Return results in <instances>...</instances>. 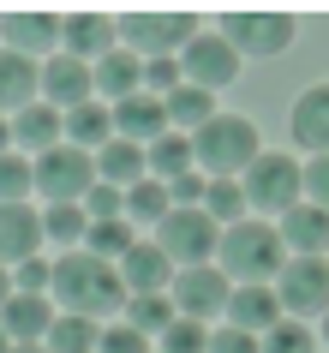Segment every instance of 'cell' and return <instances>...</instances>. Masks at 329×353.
<instances>
[{
  "label": "cell",
  "instance_id": "obj_16",
  "mask_svg": "<svg viewBox=\"0 0 329 353\" xmlns=\"http://www.w3.org/2000/svg\"><path fill=\"white\" fill-rule=\"evenodd\" d=\"M120 281H126V294H168V281H174V263L156 240H132V252L120 263Z\"/></svg>",
  "mask_w": 329,
  "mask_h": 353
},
{
  "label": "cell",
  "instance_id": "obj_7",
  "mask_svg": "<svg viewBox=\"0 0 329 353\" xmlns=\"http://www.w3.org/2000/svg\"><path fill=\"white\" fill-rule=\"evenodd\" d=\"M216 240H221V228L203 210H168L162 222H156V245L168 252V263H186V270L216 258Z\"/></svg>",
  "mask_w": 329,
  "mask_h": 353
},
{
  "label": "cell",
  "instance_id": "obj_39",
  "mask_svg": "<svg viewBox=\"0 0 329 353\" xmlns=\"http://www.w3.org/2000/svg\"><path fill=\"white\" fill-rule=\"evenodd\" d=\"M203 186H210L203 174H180V180H168V204H174V210H198L203 204Z\"/></svg>",
  "mask_w": 329,
  "mask_h": 353
},
{
  "label": "cell",
  "instance_id": "obj_29",
  "mask_svg": "<svg viewBox=\"0 0 329 353\" xmlns=\"http://www.w3.org/2000/svg\"><path fill=\"white\" fill-rule=\"evenodd\" d=\"M144 168H150V180H162V186L192 174V138H156L144 150Z\"/></svg>",
  "mask_w": 329,
  "mask_h": 353
},
{
  "label": "cell",
  "instance_id": "obj_36",
  "mask_svg": "<svg viewBox=\"0 0 329 353\" xmlns=\"http://www.w3.org/2000/svg\"><path fill=\"white\" fill-rule=\"evenodd\" d=\"M84 222H120V210H126V192L120 186H102V180H96L90 192H84Z\"/></svg>",
  "mask_w": 329,
  "mask_h": 353
},
{
  "label": "cell",
  "instance_id": "obj_27",
  "mask_svg": "<svg viewBox=\"0 0 329 353\" xmlns=\"http://www.w3.org/2000/svg\"><path fill=\"white\" fill-rule=\"evenodd\" d=\"M48 353H96V341H102V330H96L90 317H72V312H60L54 323H48Z\"/></svg>",
  "mask_w": 329,
  "mask_h": 353
},
{
  "label": "cell",
  "instance_id": "obj_31",
  "mask_svg": "<svg viewBox=\"0 0 329 353\" xmlns=\"http://www.w3.org/2000/svg\"><path fill=\"white\" fill-rule=\"evenodd\" d=\"M168 323H174V299L168 294H132L126 299V330H168Z\"/></svg>",
  "mask_w": 329,
  "mask_h": 353
},
{
  "label": "cell",
  "instance_id": "obj_18",
  "mask_svg": "<svg viewBox=\"0 0 329 353\" xmlns=\"http://www.w3.org/2000/svg\"><path fill=\"white\" fill-rule=\"evenodd\" d=\"M48 323H54L48 294H12L0 305V330H6L12 347H37V335H48Z\"/></svg>",
  "mask_w": 329,
  "mask_h": 353
},
{
  "label": "cell",
  "instance_id": "obj_4",
  "mask_svg": "<svg viewBox=\"0 0 329 353\" xmlns=\"http://www.w3.org/2000/svg\"><path fill=\"white\" fill-rule=\"evenodd\" d=\"M239 198L252 210H263V216H288L293 204H306V168L293 162V156H281V150H270V156H257L246 168Z\"/></svg>",
  "mask_w": 329,
  "mask_h": 353
},
{
  "label": "cell",
  "instance_id": "obj_22",
  "mask_svg": "<svg viewBox=\"0 0 329 353\" xmlns=\"http://www.w3.org/2000/svg\"><path fill=\"white\" fill-rule=\"evenodd\" d=\"M275 234H281V245H293L299 258H323V252H329V216L317 204H293Z\"/></svg>",
  "mask_w": 329,
  "mask_h": 353
},
{
  "label": "cell",
  "instance_id": "obj_34",
  "mask_svg": "<svg viewBox=\"0 0 329 353\" xmlns=\"http://www.w3.org/2000/svg\"><path fill=\"white\" fill-rule=\"evenodd\" d=\"M203 216H210V222H239V210H246V198H239V186H234V180H210V186H203Z\"/></svg>",
  "mask_w": 329,
  "mask_h": 353
},
{
  "label": "cell",
  "instance_id": "obj_44",
  "mask_svg": "<svg viewBox=\"0 0 329 353\" xmlns=\"http://www.w3.org/2000/svg\"><path fill=\"white\" fill-rule=\"evenodd\" d=\"M210 353H257V335H246V330H221V335H210Z\"/></svg>",
  "mask_w": 329,
  "mask_h": 353
},
{
  "label": "cell",
  "instance_id": "obj_8",
  "mask_svg": "<svg viewBox=\"0 0 329 353\" xmlns=\"http://www.w3.org/2000/svg\"><path fill=\"white\" fill-rule=\"evenodd\" d=\"M221 42L234 54H281L293 42V19L288 12H257V6H239L221 19Z\"/></svg>",
  "mask_w": 329,
  "mask_h": 353
},
{
  "label": "cell",
  "instance_id": "obj_43",
  "mask_svg": "<svg viewBox=\"0 0 329 353\" xmlns=\"http://www.w3.org/2000/svg\"><path fill=\"white\" fill-rule=\"evenodd\" d=\"M96 353H150V341H144L138 330H102Z\"/></svg>",
  "mask_w": 329,
  "mask_h": 353
},
{
  "label": "cell",
  "instance_id": "obj_41",
  "mask_svg": "<svg viewBox=\"0 0 329 353\" xmlns=\"http://www.w3.org/2000/svg\"><path fill=\"white\" fill-rule=\"evenodd\" d=\"M12 294H48V263H42V258H24L19 276H12Z\"/></svg>",
  "mask_w": 329,
  "mask_h": 353
},
{
  "label": "cell",
  "instance_id": "obj_3",
  "mask_svg": "<svg viewBox=\"0 0 329 353\" xmlns=\"http://www.w3.org/2000/svg\"><path fill=\"white\" fill-rule=\"evenodd\" d=\"M216 252H221V270L239 281H263L270 288V276H281V234L270 222H228Z\"/></svg>",
  "mask_w": 329,
  "mask_h": 353
},
{
  "label": "cell",
  "instance_id": "obj_37",
  "mask_svg": "<svg viewBox=\"0 0 329 353\" xmlns=\"http://www.w3.org/2000/svg\"><path fill=\"white\" fill-rule=\"evenodd\" d=\"M30 186V156H0V204H24Z\"/></svg>",
  "mask_w": 329,
  "mask_h": 353
},
{
  "label": "cell",
  "instance_id": "obj_40",
  "mask_svg": "<svg viewBox=\"0 0 329 353\" xmlns=\"http://www.w3.org/2000/svg\"><path fill=\"white\" fill-rule=\"evenodd\" d=\"M180 78H186L180 60H144V96H150V90H162V96L180 90Z\"/></svg>",
  "mask_w": 329,
  "mask_h": 353
},
{
  "label": "cell",
  "instance_id": "obj_35",
  "mask_svg": "<svg viewBox=\"0 0 329 353\" xmlns=\"http://www.w3.org/2000/svg\"><path fill=\"white\" fill-rule=\"evenodd\" d=\"M257 353H317V341H311L306 323H275V330L257 335Z\"/></svg>",
  "mask_w": 329,
  "mask_h": 353
},
{
  "label": "cell",
  "instance_id": "obj_33",
  "mask_svg": "<svg viewBox=\"0 0 329 353\" xmlns=\"http://www.w3.org/2000/svg\"><path fill=\"white\" fill-rule=\"evenodd\" d=\"M168 186L162 180H138V186H126V216H138V222H162L168 216Z\"/></svg>",
  "mask_w": 329,
  "mask_h": 353
},
{
  "label": "cell",
  "instance_id": "obj_5",
  "mask_svg": "<svg viewBox=\"0 0 329 353\" xmlns=\"http://www.w3.org/2000/svg\"><path fill=\"white\" fill-rule=\"evenodd\" d=\"M114 30H120V48L126 54H144V60H174V48H186V42L198 37V19L192 12H126V19H114Z\"/></svg>",
  "mask_w": 329,
  "mask_h": 353
},
{
  "label": "cell",
  "instance_id": "obj_9",
  "mask_svg": "<svg viewBox=\"0 0 329 353\" xmlns=\"http://www.w3.org/2000/svg\"><path fill=\"white\" fill-rule=\"evenodd\" d=\"M228 281H221V270H210V263H198V270H180V276L168 281V299H174V312L192 317V323H203V317H216L221 305H228Z\"/></svg>",
  "mask_w": 329,
  "mask_h": 353
},
{
  "label": "cell",
  "instance_id": "obj_48",
  "mask_svg": "<svg viewBox=\"0 0 329 353\" xmlns=\"http://www.w3.org/2000/svg\"><path fill=\"white\" fill-rule=\"evenodd\" d=\"M12 353H48V347H12Z\"/></svg>",
  "mask_w": 329,
  "mask_h": 353
},
{
  "label": "cell",
  "instance_id": "obj_26",
  "mask_svg": "<svg viewBox=\"0 0 329 353\" xmlns=\"http://www.w3.org/2000/svg\"><path fill=\"white\" fill-rule=\"evenodd\" d=\"M12 144H24V150H54L60 144V108H48V102H30V108L12 120Z\"/></svg>",
  "mask_w": 329,
  "mask_h": 353
},
{
  "label": "cell",
  "instance_id": "obj_1",
  "mask_svg": "<svg viewBox=\"0 0 329 353\" xmlns=\"http://www.w3.org/2000/svg\"><path fill=\"white\" fill-rule=\"evenodd\" d=\"M48 294L66 305L72 317H108L126 305V281H120V270H114L108 258H90L84 245L78 252H66V258L48 263Z\"/></svg>",
  "mask_w": 329,
  "mask_h": 353
},
{
  "label": "cell",
  "instance_id": "obj_23",
  "mask_svg": "<svg viewBox=\"0 0 329 353\" xmlns=\"http://www.w3.org/2000/svg\"><path fill=\"white\" fill-rule=\"evenodd\" d=\"M90 90L114 96V102H126V96H138V90H144V60H138V54H126V48H114V54H102V60L90 66Z\"/></svg>",
  "mask_w": 329,
  "mask_h": 353
},
{
  "label": "cell",
  "instance_id": "obj_15",
  "mask_svg": "<svg viewBox=\"0 0 329 353\" xmlns=\"http://www.w3.org/2000/svg\"><path fill=\"white\" fill-rule=\"evenodd\" d=\"M228 330H246V335H263L281 323V299H275V288H263V281H246V288H234L228 294Z\"/></svg>",
  "mask_w": 329,
  "mask_h": 353
},
{
  "label": "cell",
  "instance_id": "obj_28",
  "mask_svg": "<svg viewBox=\"0 0 329 353\" xmlns=\"http://www.w3.org/2000/svg\"><path fill=\"white\" fill-rule=\"evenodd\" d=\"M162 108H168V126H192V132H198L203 120L216 114V96L198 90V84H180V90L162 96Z\"/></svg>",
  "mask_w": 329,
  "mask_h": 353
},
{
  "label": "cell",
  "instance_id": "obj_42",
  "mask_svg": "<svg viewBox=\"0 0 329 353\" xmlns=\"http://www.w3.org/2000/svg\"><path fill=\"white\" fill-rule=\"evenodd\" d=\"M306 192H311V204L329 216V156H311V168H306Z\"/></svg>",
  "mask_w": 329,
  "mask_h": 353
},
{
  "label": "cell",
  "instance_id": "obj_30",
  "mask_svg": "<svg viewBox=\"0 0 329 353\" xmlns=\"http://www.w3.org/2000/svg\"><path fill=\"white\" fill-rule=\"evenodd\" d=\"M84 210L78 204H48L42 210V240H54V245H66V252H78L84 245Z\"/></svg>",
  "mask_w": 329,
  "mask_h": 353
},
{
  "label": "cell",
  "instance_id": "obj_12",
  "mask_svg": "<svg viewBox=\"0 0 329 353\" xmlns=\"http://www.w3.org/2000/svg\"><path fill=\"white\" fill-rule=\"evenodd\" d=\"M108 120H114V138H126V144H138V150H150L156 138H168V108H162V96H126V102H114L108 108Z\"/></svg>",
  "mask_w": 329,
  "mask_h": 353
},
{
  "label": "cell",
  "instance_id": "obj_13",
  "mask_svg": "<svg viewBox=\"0 0 329 353\" xmlns=\"http://www.w3.org/2000/svg\"><path fill=\"white\" fill-rule=\"evenodd\" d=\"M60 42H66V54H72V60L96 66L102 54L120 48V30H114L108 12H72V19H60Z\"/></svg>",
  "mask_w": 329,
  "mask_h": 353
},
{
  "label": "cell",
  "instance_id": "obj_19",
  "mask_svg": "<svg viewBox=\"0 0 329 353\" xmlns=\"http://www.w3.org/2000/svg\"><path fill=\"white\" fill-rule=\"evenodd\" d=\"M0 37H6L12 54L37 60V54H48L60 42V12H6V19H0Z\"/></svg>",
  "mask_w": 329,
  "mask_h": 353
},
{
  "label": "cell",
  "instance_id": "obj_47",
  "mask_svg": "<svg viewBox=\"0 0 329 353\" xmlns=\"http://www.w3.org/2000/svg\"><path fill=\"white\" fill-rule=\"evenodd\" d=\"M0 353H12V341H6V330H0Z\"/></svg>",
  "mask_w": 329,
  "mask_h": 353
},
{
  "label": "cell",
  "instance_id": "obj_49",
  "mask_svg": "<svg viewBox=\"0 0 329 353\" xmlns=\"http://www.w3.org/2000/svg\"><path fill=\"white\" fill-rule=\"evenodd\" d=\"M323 341H329V312H323Z\"/></svg>",
  "mask_w": 329,
  "mask_h": 353
},
{
  "label": "cell",
  "instance_id": "obj_46",
  "mask_svg": "<svg viewBox=\"0 0 329 353\" xmlns=\"http://www.w3.org/2000/svg\"><path fill=\"white\" fill-rule=\"evenodd\" d=\"M6 299H12V276H6V270H0V305H6Z\"/></svg>",
  "mask_w": 329,
  "mask_h": 353
},
{
  "label": "cell",
  "instance_id": "obj_6",
  "mask_svg": "<svg viewBox=\"0 0 329 353\" xmlns=\"http://www.w3.org/2000/svg\"><path fill=\"white\" fill-rule=\"evenodd\" d=\"M30 186H37L48 204H84V192L96 186V162H90V150H78V144H54V150H42L37 162H30Z\"/></svg>",
  "mask_w": 329,
  "mask_h": 353
},
{
  "label": "cell",
  "instance_id": "obj_25",
  "mask_svg": "<svg viewBox=\"0 0 329 353\" xmlns=\"http://www.w3.org/2000/svg\"><path fill=\"white\" fill-rule=\"evenodd\" d=\"M60 138H72L78 150H102L114 138V120H108V108L90 96V102H78V108L60 114Z\"/></svg>",
  "mask_w": 329,
  "mask_h": 353
},
{
  "label": "cell",
  "instance_id": "obj_45",
  "mask_svg": "<svg viewBox=\"0 0 329 353\" xmlns=\"http://www.w3.org/2000/svg\"><path fill=\"white\" fill-rule=\"evenodd\" d=\"M0 156H12V126L0 120Z\"/></svg>",
  "mask_w": 329,
  "mask_h": 353
},
{
  "label": "cell",
  "instance_id": "obj_2",
  "mask_svg": "<svg viewBox=\"0 0 329 353\" xmlns=\"http://www.w3.org/2000/svg\"><path fill=\"white\" fill-rule=\"evenodd\" d=\"M257 156H263V150H257V126L246 114H210L198 126V138H192V162H198L210 180H234V174H246Z\"/></svg>",
  "mask_w": 329,
  "mask_h": 353
},
{
  "label": "cell",
  "instance_id": "obj_38",
  "mask_svg": "<svg viewBox=\"0 0 329 353\" xmlns=\"http://www.w3.org/2000/svg\"><path fill=\"white\" fill-rule=\"evenodd\" d=\"M162 353H210V335H203V323H192V317L168 323V330H162Z\"/></svg>",
  "mask_w": 329,
  "mask_h": 353
},
{
  "label": "cell",
  "instance_id": "obj_20",
  "mask_svg": "<svg viewBox=\"0 0 329 353\" xmlns=\"http://www.w3.org/2000/svg\"><path fill=\"white\" fill-rule=\"evenodd\" d=\"M30 102H42V66L0 48V114H24Z\"/></svg>",
  "mask_w": 329,
  "mask_h": 353
},
{
  "label": "cell",
  "instance_id": "obj_24",
  "mask_svg": "<svg viewBox=\"0 0 329 353\" xmlns=\"http://www.w3.org/2000/svg\"><path fill=\"white\" fill-rule=\"evenodd\" d=\"M90 162H96V180H102V186H120V192H126V186L144 180V150L126 144V138H108Z\"/></svg>",
  "mask_w": 329,
  "mask_h": 353
},
{
  "label": "cell",
  "instance_id": "obj_32",
  "mask_svg": "<svg viewBox=\"0 0 329 353\" xmlns=\"http://www.w3.org/2000/svg\"><path fill=\"white\" fill-rule=\"evenodd\" d=\"M84 252H90V258H126L132 252V234H126V222H90L84 228Z\"/></svg>",
  "mask_w": 329,
  "mask_h": 353
},
{
  "label": "cell",
  "instance_id": "obj_17",
  "mask_svg": "<svg viewBox=\"0 0 329 353\" xmlns=\"http://www.w3.org/2000/svg\"><path fill=\"white\" fill-rule=\"evenodd\" d=\"M288 126H293V144H299V150L329 156V84L299 90V102H293V114H288Z\"/></svg>",
  "mask_w": 329,
  "mask_h": 353
},
{
  "label": "cell",
  "instance_id": "obj_10",
  "mask_svg": "<svg viewBox=\"0 0 329 353\" xmlns=\"http://www.w3.org/2000/svg\"><path fill=\"white\" fill-rule=\"evenodd\" d=\"M275 299H281L288 312H299V317L329 312V263H323V258H293V263H281V288H275Z\"/></svg>",
  "mask_w": 329,
  "mask_h": 353
},
{
  "label": "cell",
  "instance_id": "obj_11",
  "mask_svg": "<svg viewBox=\"0 0 329 353\" xmlns=\"http://www.w3.org/2000/svg\"><path fill=\"white\" fill-rule=\"evenodd\" d=\"M180 72L192 78L198 90H210V96H216L221 84H234V72H239V54H234V48H228L221 37H192V42L180 48Z\"/></svg>",
  "mask_w": 329,
  "mask_h": 353
},
{
  "label": "cell",
  "instance_id": "obj_21",
  "mask_svg": "<svg viewBox=\"0 0 329 353\" xmlns=\"http://www.w3.org/2000/svg\"><path fill=\"white\" fill-rule=\"evenodd\" d=\"M37 245H42V216L30 204H0V270L37 258Z\"/></svg>",
  "mask_w": 329,
  "mask_h": 353
},
{
  "label": "cell",
  "instance_id": "obj_14",
  "mask_svg": "<svg viewBox=\"0 0 329 353\" xmlns=\"http://www.w3.org/2000/svg\"><path fill=\"white\" fill-rule=\"evenodd\" d=\"M90 66H84V60H72L66 54V48H60V54H48L42 60V102H48V108H78V102H90Z\"/></svg>",
  "mask_w": 329,
  "mask_h": 353
}]
</instances>
